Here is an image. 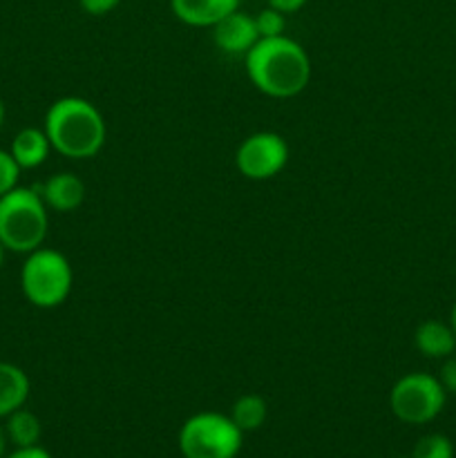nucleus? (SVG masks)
Instances as JSON below:
<instances>
[{
    "label": "nucleus",
    "instance_id": "obj_2",
    "mask_svg": "<svg viewBox=\"0 0 456 458\" xmlns=\"http://www.w3.org/2000/svg\"><path fill=\"white\" fill-rule=\"evenodd\" d=\"M43 130L52 150L67 159H92L107 139L101 110L83 97L56 98L45 114Z\"/></svg>",
    "mask_w": 456,
    "mask_h": 458
},
{
    "label": "nucleus",
    "instance_id": "obj_25",
    "mask_svg": "<svg viewBox=\"0 0 456 458\" xmlns=\"http://www.w3.org/2000/svg\"><path fill=\"white\" fill-rule=\"evenodd\" d=\"M4 114H7V112H4V103H3V98H0V128H3V123H4Z\"/></svg>",
    "mask_w": 456,
    "mask_h": 458
},
{
    "label": "nucleus",
    "instance_id": "obj_11",
    "mask_svg": "<svg viewBox=\"0 0 456 458\" xmlns=\"http://www.w3.org/2000/svg\"><path fill=\"white\" fill-rule=\"evenodd\" d=\"M414 344L420 356L432 358V360H445L456 352L454 329L447 322L425 320L416 329Z\"/></svg>",
    "mask_w": 456,
    "mask_h": 458
},
{
    "label": "nucleus",
    "instance_id": "obj_15",
    "mask_svg": "<svg viewBox=\"0 0 456 458\" xmlns=\"http://www.w3.org/2000/svg\"><path fill=\"white\" fill-rule=\"evenodd\" d=\"M228 416H231L232 423H235L241 432L249 434L266 423L268 405L259 394H244V396H240L232 403L231 414Z\"/></svg>",
    "mask_w": 456,
    "mask_h": 458
},
{
    "label": "nucleus",
    "instance_id": "obj_7",
    "mask_svg": "<svg viewBox=\"0 0 456 458\" xmlns=\"http://www.w3.org/2000/svg\"><path fill=\"white\" fill-rule=\"evenodd\" d=\"M289 143L282 134L262 130L253 132L237 146L235 168L250 182H266L277 177L289 164Z\"/></svg>",
    "mask_w": 456,
    "mask_h": 458
},
{
    "label": "nucleus",
    "instance_id": "obj_22",
    "mask_svg": "<svg viewBox=\"0 0 456 458\" xmlns=\"http://www.w3.org/2000/svg\"><path fill=\"white\" fill-rule=\"evenodd\" d=\"M307 4V0H268V7L277 9L282 13H295Z\"/></svg>",
    "mask_w": 456,
    "mask_h": 458
},
{
    "label": "nucleus",
    "instance_id": "obj_18",
    "mask_svg": "<svg viewBox=\"0 0 456 458\" xmlns=\"http://www.w3.org/2000/svg\"><path fill=\"white\" fill-rule=\"evenodd\" d=\"M21 165L13 161L12 152L3 150L0 148V197L7 195L9 191L18 186V179H21Z\"/></svg>",
    "mask_w": 456,
    "mask_h": 458
},
{
    "label": "nucleus",
    "instance_id": "obj_21",
    "mask_svg": "<svg viewBox=\"0 0 456 458\" xmlns=\"http://www.w3.org/2000/svg\"><path fill=\"white\" fill-rule=\"evenodd\" d=\"M4 458H52L45 447L40 445H31V447H16L12 454H7Z\"/></svg>",
    "mask_w": 456,
    "mask_h": 458
},
{
    "label": "nucleus",
    "instance_id": "obj_12",
    "mask_svg": "<svg viewBox=\"0 0 456 458\" xmlns=\"http://www.w3.org/2000/svg\"><path fill=\"white\" fill-rule=\"evenodd\" d=\"M30 392V376L13 362L0 360V419H7L12 411L25 407Z\"/></svg>",
    "mask_w": 456,
    "mask_h": 458
},
{
    "label": "nucleus",
    "instance_id": "obj_1",
    "mask_svg": "<svg viewBox=\"0 0 456 458\" xmlns=\"http://www.w3.org/2000/svg\"><path fill=\"white\" fill-rule=\"evenodd\" d=\"M246 74L255 89L271 98H293L311 81V58L289 36L259 38L246 52Z\"/></svg>",
    "mask_w": 456,
    "mask_h": 458
},
{
    "label": "nucleus",
    "instance_id": "obj_10",
    "mask_svg": "<svg viewBox=\"0 0 456 458\" xmlns=\"http://www.w3.org/2000/svg\"><path fill=\"white\" fill-rule=\"evenodd\" d=\"M174 18L190 27H213L224 16L240 9V0H170Z\"/></svg>",
    "mask_w": 456,
    "mask_h": 458
},
{
    "label": "nucleus",
    "instance_id": "obj_5",
    "mask_svg": "<svg viewBox=\"0 0 456 458\" xmlns=\"http://www.w3.org/2000/svg\"><path fill=\"white\" fill-rule=\"evenodd\" d=\"M244 432L222 411L192 414L179 429V452L183 458H235Z\"/></svg>",
    "mask_w": 456,
    "mask_h": 458
},
{
    "label": "nucleus",
    "instance_id": "obj_13",
    "mask_svg": "<svg viewBox=\"0 0 456 458\" xmlns=\"http://www.w3.org/2000/svg\"><path fill=\"white\" fill-rule=\"evenodd\" d=\"M49 150H52V146H49L47 134H45V130L38 128H22L13 137L12 148H9L13 161L21 165V170H34L43 165L47 161Z\"/></svg>",
    "mask_w": 456,
    "mask_h": 458
},
{
    "label": "nucleus",
    "instance_id": "obj_8",
    "mask_svg": "<svg viewBox=\"0 0 456 458\" xmlns=\"http://www.w3.org/2000/svg\"><path fill=\"white\" fill-rule=\"evenodd\" d=\"M213 40L224 54H244L259 40L258 27H255V16L235 9L232 13L224 16L213 25Z\"/></svg>",
    "mask_w": 456,
    "mask_h": 458
},
{
    "label": "nucleus",
    "instance_id": "obj_23",
    "mask_svg": "<svg viewBox=\"0 0 456 458\" xmlns=\"http://www.w3.org/2000/svg\"><path fill=\"white\" fill-rule=\"evenodd\" d=\"M7 443L9 438H7V432H4V425H0V458L7 456Z\"/></svg>",
    "mask_w": 456,
    "mask_h": 458
},
{
    "label": "nucleus",
    "instance_id": "obj_14",
    "mask_svg": "<svg viewBox=\"0 0 456 458\" xmlns=\"http://www.w3.org/2000/svg\"><path fill=\"white\" fill-rule=\"evenodd\" d=\"M4 432H7L9 443H13L16 447H31L38 445L43 425L34 411L21 407L4 419Z\"/></svg>",
    "mask_w": 456,
    "mask_h": 458
},
{
    "label": "nucleus",
    "instance_id": "obj_26",
    "mask_svg": "<svg viewBox=\"0 0 456 458\" xmlns=\"http://www.w3.org/2000/svg\"><path fill=\"white\" fill-rule=\"evenodd\" d=\"M4 253H7V249L3 246V242H0V267L4 264Z\"/></svg>",
    "mask_w": 456,
    "mask_h": 458
},
{
    "label": "nucleus",
    "instance_id": "obj_3",
    "mask_svg": "<svg viewBox=\"0 0 456 458\" xmlns=\"http://www.w3.org/2000/svg\"><path fill=\"white\" fill-rule=\"evenodd\" d=\"M34 188L16 186L0 197V242L12 253H31L45 244L49 213Z\"/></svg>",
    "mask_w": 456,
    "mask_h": 458
},
{
    "label": "nucleus",
    "instance_id": "obj_17",
    "mask_svg": "<svg viewBox=\"0 0 456 458\" xmlns=\"http://www.w3.org/2000/svg\"><path fill=\"white\" fill-rule=\"evenodd\" d=\"M255 27H258L259 38H273V36L284 34L286 27V13L277 12V9L266 7L262 12L255 13Z\"/></svg>",
    "mask_w": 456,
    "mask_h": 458
},
{
    "label": "nucleus",
    "instance_id": "obj_4",
    "mask_svg": "<svg viewBox=\"0 0 456 458\" xmlns=\"http://www.w3.org/2000/svg\"><path fill=\"white\" fill-rule=\"evenodd\" d=\"M72 286H74V271L70 259L61 250L40 246L27 253L21 268V289L31 307H61L70 298Z\"/></svg>",
    "mask_w": 456,
    "mask_h": 458
},
{
    "label": "nucleus",
    "instance_id": "obj_6",
    "mask_svg": "<svg viewBox=\"0 0 456 458\" xmlns=\"http://www.w3.org/2000/svg\"><path fill=\"white\" fill-rule=\"evenodd\" d=\"M447 392L436 376L411 371L398 378L389 392V410L401 423L427 425L443 411Z\"/></svg>",
    "mask_w": 456,
    "mask_h": 458
},
{
    "label": "nucleus",
    "instance_id": "obj_16",
    "mask_svg": "<svg viewBox=\"0 0 456 458\" xmlns=\"http://www.w3.org/2000/svg\"><path fill=\"white\" fill-rule=\"evenodd\" d=\"M411 458H454V445L443 434H427L416 443Z\"/></svg>",
    "mask_w": 456,
    "mask_h": 458
},
{
    "label": "nucleus",
    "instance_id": "obj_19",
    "mask_svg": "<svg viewBox=\"0 0 456 458\" xmlns=\"http://www.w3.org/2000/svg\"><path fill=\"white\" fill-rule=\"evenodd\" d=\"M436 378L447 394H456V356L454 353L443 360L441 371H438Z\"/></svg>",
    "mask_w": 456,
    "mask_h": 458
},
{
    "label": "nucleus",
    "instance_id": "obj_9",
    "mask_svg": "<svg viewBox=\"0 0 456 458\" xmlns=\"http://www.w3.org/2000/svg\"><path fill=\"white\" fill-rule=\"evenodd\" d=\"M45 206L56 213H74L85 201V182L74 173H56L38 188Z\"/></svg>",
    "mask_w": 456,
    "mask_h": 458
},
{
    "label": "nucleus",
    "instance_id": "obj_20",
    "mask_svg": "<svg viewBox=\"0 0 456 458\" xmlns=\"http://www.w3.org/2000/svg\"><path fill=\"white\" fill-rule=\"evenodd\" d=\"M80 9L89 16H106V13L114 12L121 4V0H79Z\"/></svg>",
    "mask_w": 456,
    "mask_h": 458
},
{
    "label": "nucleus",
    "instance_id": "obj_24",
    "mask_svg": "<svg viewBox=\"0 0 456 458\" xmlns=\"http://www.w3.org/2000/svg\"><path fill=\"white\" fill-rule=\"evenodd\" d=\"M450 327L454 329V335H456V302H454V307H452V313H450Z\"/></svg>",
    "mask_w": 456,
    "mask_h": 458
}]
</instances>
